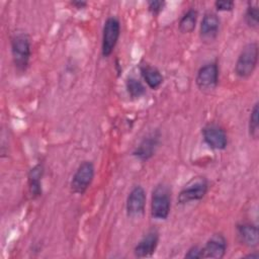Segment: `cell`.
<instances>
[{"label": "cell", "mask_w": 259, "mask_h": 259, "mask_svg": "<svg viewBox=\"0 0 259 259\" xmlns=\"http://www.w3.org/2000/svg\"><path fill=\"white\" fill-rule=\"evenodd\" d=\"M11 55L15 69L19 72L25 71L31 55L30 38L25 32H17L12 36Z\"/></svg>", "instance_id": "6da1fadb"}, {"label": "cell", "mask_w": 259, "mask_h": 259, "mask_svg": "<svg viewBox=\"0 0 259 259\" xmlns=\"http://www.w3.org/2000/svg\"><path fill=\"white\" fill-rule=\"evenodd\" d=\"M258 62V45L257 42L247 44L241 51L236 65L235 73L240 78L250 77L256 69Z\"/></svg>", "instance_id": "7a4b0ae2"}, {"label": "cell", "mask_w": 259, "mask_h": 259, "mask_svg": "<svg viewBox=\"0 0 259 259\" xmlns=\"http://www.w3.org/2000/svg\"><path fill=\"white\" fill-rule=\"evenodd\" d=\"M171 207V195L169 188L160 184L152 192L151 214L156 220H166Z\"/></svg>", "instance_id": "3957f363"}, {"label": "cell", "mask_w": 259, "mask_h": 259, "mask_svg": "<svg viewBox=\"0 0 259 259\" xmlns=\"http://www.w3.org/2000/svg\"><path fill=\"white\" fill-rule=\"evenodd\" d=\"M208 183L202 176L193 177L189 180L178 194L177 200L179 204H185L191 201L200 200L207 192Z\"/></svg>", "instance_id": "277c9868"}, {"label": "cell", "mask_w": 259, "mask_h": 259, "mask_svg": "<svg viewBox=\"0 0 259 259\" xmlns=\"http://www.w3.org/2000/svg\"><path fill=\"white\" fill-rule=\"evenodd\" d=\"M120 34V23L119 20L114 17H108L103 25L102 30V42H101V54L103 57H108L112 54L118 37Z\"/></svg>", "instance_id": "5b68a950"}, {"label": "cell", "mask_w": 259, "mask_h": 259, "mask_svg": "<svg viewBox=\"0 0 259 259\" xmlns=\"http://www.w3.org/2000/svg\"><path fill=\"white\" fill-rule=\"evenodd\" d=\"M94 165L90 161L82 162L75 171L70 183L72 192L76 194H83L90 186L94 178Z\"/></svg>", "instance_id": "8992f818"}, {"label": "cell", "mask_w": 259, "mask_h": 259, "mask_svg": "<svg viewBox=\"0 0 259 259\" xmlns=\"http://www.w3.org/2000/svg\"><path fill=\"white\" fill-rule=\"evenodd\" d=\"M204 143L212 150H224L228 145L225 130L215 123H207L201 131Z\"/></svg>", "instance_id": "52a82bcc"}, {"label": "cell", "mask_w": 259, "mask_h": 259, "mask_svg": "<svg viewBox=\"0 0 259 259\" xmlns=\"http://www.w3.org/2000/svg\"><path fill=\"white\" fill-rule=\"evenodd\" d=\"M219 82V68L213 62L199 68L195 77V83L200 90H211Z\"/></svg>", "instance_id": "ba28073f"}, {"label": "cell", "mask_w": 259, "mask_h": 259, "mask_svg": "<svg viewBox=\"0 0 259 259\" xmlns=\"http://www.w3.org/2000/svg\"><path fill=\"white\" fill-rule=\"evenodd\" d=\"M146 206V192L145 189L137 185L133 187L131 192L127 195L125 209L126 214L131 218H137L144 213Z\"/></svg>", "instance_id": "9c48e42d"}, {"label": "cell", "mask_w": 259, "mask_h": 259, "mask_svg": "<svg viewBox=\"0 0 259 259\" xmlns=\"http://www.w3.org/2000/svg\"><path fill=\"white\" fill-rule=\"evenodd\" d=\"M158 243H159L158 231L155 229L148 231L136 245L134 249L135 256L138 258L151 257L155 253Z\"/></svg>", "instance_id": "30bf717a"}, {"label": "cell", "mask_w": 259, "mask_h": 259, "mask_svg": "<svg viewBox=\"0 0 259 259\" xmlns=\"http://www.w3.org/2000/svg\"><path fill=\"white\" fill-rule=\"evenodd\" d=\"M202 258L221 259L227 251V240L223 234H213L201 248Z\"/></svg>", "instance_id": "8fae6325"}, {"label": "cell", "mask_w": 259, "mask_h": 259, "mask_svg": "<svg viewBox=\"0 0 259 259\" xmlns=\"http://www.w3.org/2000/svg\"><path fill=\"white\" fill-rule=\"evenodd\" d=\"M160 140V133L158 131L152 132L147 135L139 146L133 152V155L141 161L149 160L155 153Z\"/></svg>", "instance_id": "7c38bea8"}, {"label": "cell", "mask_w": 259, "mask_h": 259, "mask_svg": "<svg viewBox=\"0 0 259 259\" xmlns=\"http://www.w3.org/2000/svg\"><path fill=\"white\" fill-rule=\"evenodd\" d=\"M220 30V19L215 13L207 12L204 14L200 23V37L204 41L213 40Z\"/></svg>", "instance_id": "4fadbf2b"}, {"label": "cell", "mask_w": 259, "mask_h": 259, "mask_svg": "<svg viewBox=\"0 0 259 259\" xmlns=\"http://www.w3.org/2000/svg\"><path fill=\"white\" fill-rule=\"evenodd\" d=\"M238 238L240 242L250 248L256 247L259 241V232L256 225L251 223H243L237 227Z\"/></svg>", "instance_id": "5bb4252c"}, {"label": "cell", "mask_w": 259, "mask_h": 259, "mask_svg": "<svg viewBox=\"0 0 259 259\" xmlns=\"http://www.w3.org/2000/svg\"><path fill=\"white\" fill-rule=\"evenodd\" d=\"M44 175V166L37 164L32 167L28 173V188L33 198L41 195V178Z\"/></svg>", "instance_id": "9a60e30c"}, {"label": "cell", "mask_w": 259, "mask_h": 259, "mask_svg": "<svg viewBox=\"0 0 259 259\" xmlns=\"http://www.w3.org/2000/svg\"><path fill=\"white\" fill-rule=\"evenodd\" d=\"M140 71L150 88L157 89L163 83V76L156 67L150 65H142L140 67Z\"/></svg>", "instance_id": "2e32d148"}, {"label": "cell", "mask_w": 259, "mask_h": 259, "mask_svg": "<svg viewBox=\"0 0 259 259\" xmlns=\"http://www.w3.org/2000/svg\"><path fill=\"white\" fill-rule=\"evenodd\" d=\"M197 20V11L195 9H189L186 11L179 20L178 27L182 33H190L194 30Z\"/></svg>", "instance_id": "e0dca14e"}, {"label": "cell", "mask_w": 259, "mask_h": 259, "mask_svg": "<svg viewBox=\"0 0 259 259\" xmlns=\"http://www.w3.org/2000/svg\"><path fill=\"white\" fill-rule=\"evenodd\" d=\"M125 87L132 98H140L146 93V87L136 77H128L125 81Z\"/></svg>", "instance_id": "ac0fdd59"}, {"label": "cell", "mask_w": 259, "mask_h": 259, "mask_svg": "<svg viewBox=\"0 0 259 259\" xmlns=\"http://www.w3.org/2000/svg\"><path fill=\"white\" fill-rule=\"evenodd\" d=\"M245 22L253 29H257L259 26V8L258 3L249 2L245 12Z\"/></svg>", "instance_id": "d6986e66"}, {"label": "cell", "mask_w": 259, "mask_h": 259, "mask_svg": "<svg viewBox=\"0 0 259 259\" xmlns=\"http://www.w3.org/2000/svg\"><path fill=\"white\" fill-rule=\"evenodd\" d=\"M249 135L254 140L258 139L259 136V106L258 102H256L250 112L249 122H248Z\"/></svg>", "instance_id": "ffe728a7"}, {"label": "cell", "mask_w": 259, "mask_h": 259, "mask_svg": "<svg viewBox=\"0 0 259 259\" xmlns=\"http://www.w3.org/2000/svg\"><path fill=\"white\" fill-rule=\"evenodd\" d=\"M165 4H166L165 1H159V0L149 1L148 2V8H149V11L152 14L156 15V14H159L163 10Z\"/></svg>", "instance_id": "44dd1931"}, {"label": "cell", "mask_w": 259, "mask_h": 259, "mask_svg": "<svg viewBox=\"0 0 259 259\" xmlns=\"http://www.w3.org/2000/svg\"><path fill=\"white\" fill-rule=\"evenodd\" d=\"M234 6H235V3L229 0H220L214 2V7L219 11H231L233 10Z\"/></svg>", "instance_id": "7402d4cb"}, {"label": "cell", "mask_w": 259, "mask_h": 259, "mask_svg": "<svg viewBox=\"0 0 259 259\" xmlns=\"http://www.w3.org/2000/svg\"><path fill=\"white\" fill-rule=\"evenodd\" d=\"M185 258H190V259H200V258H202L201 248H199L198 246L191 247L187 251V253L185 254Z\"/></svg>", "instance_id": "603a6c76"}, {"label": "cell", "mask_w": 259, "mask_h": 259, "mask_svg": "<svg viewBox=\"0 0 259 259\" xmlns=\"http://www.w3.org/2000/svg\"><path fill=\"white\" fill-rule=\"evenodd\" d=\"M71 4L74 7H76L77 9H82L87 5V2H85V1H72Z\"/></svg>", "instance_id": "cb8c5ba5"}, {"label": "cell", "mask_w": 259, "mask_h": 259, "mask_svg": "<svg viewBox=\"0 0 259 259\" xmlns=\"http://www.w3.org/2000/svg\"><path fill=\"white\" fill-rule=\"evenodd\" d=\"M246 257H249V258H258V257H259V254H258V253H252V254H248Z\"/></svg>", "instance_id": "d4e9b609"}]
</instances>
